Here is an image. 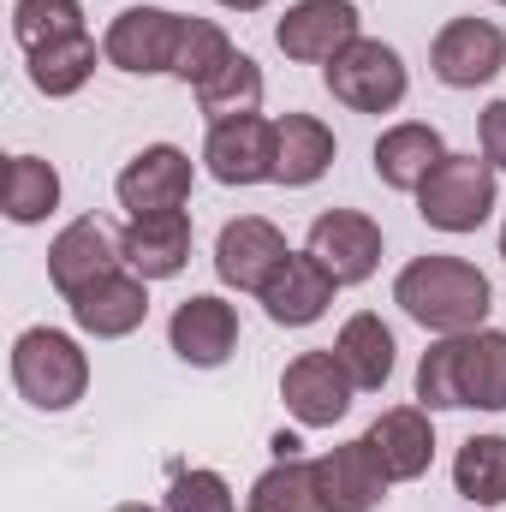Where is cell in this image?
<instances>
[{"instance_id": "obj_1", "label": "cell", "mask_w": 506, "mask_h": 512, "mask_svg": "<svg viewBox=\"0 0 506 512\" xmlns=\"http://www.w3.org/2000/svg\"><path fill=\"white\" fill-rule=\"evenodd\" d=\"M417 405L423 411H506V334H441L417 364Z\"/></svg>"}, {"instance_id": "obj_2", "label": "cell", "mask_w": 506, "mask_h": 512, "mask_svg": "<svg viewBox=\"0 0 506 512\" xmlns=\"http://www.w3.org/2000/svg\"><path fill=\"white\" fill-rule=\"evenodd\" d=\"M393 304L429 334H477L495 310V286L465 256H417L399 268Z\"/></svg>"}, {"instance_id": "obj_3", "label": "cell", "mask_w": 506, "mask_h": 512, "mask_svg": "<svg viewBox=\"0 0 506 512\" xmlns=\"http://www.w3.org/2000/svg\"><path fill=\"white\" fill-rule=\"evenodd\" d=\"M12 387L36 411H72L90 387V358L60 328H24L12 340Z\"/></svg>"}, {"instance_id": "obj_4", "label": "cell", "mask_w": 506, "mask_h": 512, "mask_svg": "<svg viewBox=\"0 0 506 512\" xmlns=\"http://www.w3.org/2000/svg\"><path fill=\"white\" fill-rule=\"evenodd\" d=\"M417 215L435 233H477L495 215V167L477 155H447L417 185Z\"/></svg>"}, {"instance_id": "obj_5", "label": "cell", "mask_w": 506, "mask_h": 512, "mask_svg": "<svg viewBox=\"0 0 506 512\" xmlns=\"http://www.w3.org/2000/svg\"><path fill=\"white\" fill-rule=\"evenodd\" d=\"M334 102H346L352 114H393L405 102V60L399 48H387L376 36H358L346 54H334L322 66Z\"/></svg>"}, {"instance_id": "obj_6", "label": "cell", "mask_w": 506, "mask_h": 512, "mask_svg": "<svg viewBox=\"0 0 506 512\" xmlns=\"http://www.w3.org/2000/svg\"><path fill=\"white\" fill-rule=\"evenodd\" d=\"M179 36H185V12H167V6H126L108 36H102V54L108 66H120L131 78H173V60H179Z\"/></svg>"}, {"instance_id": "obj_7", "label": "cell", "mask_w": 506, "mask_h": 512, "mask_svg": "<svg viewBox=\"0 0 506 512\" xmlns=\"http://www.w3.org/2000/svg\"><path fill=\"white\" fill-rule=\"evenodd\" d=\"M191 179H197V167H191V155L179 143H149L120 167L114 191H120V209H131V221H143V215L185 209L191 203Z\"/></svg>"}, {"instance_id": "obj_8", "label": "cell", "mask_w": 506, "mask_h": 512, "mask_svg": "<svg viewBox=\"0 0 506 512\" xmlns=\"http://www.w3.org/2000/svg\"><path fill=\"white\" fill-rule=\"evenodd\" d=\"M429 66L447 90L495 84L506 72V30L489 24V18H453V24H441V36L429 48Z\"/></svg>"}, {"instance_id": "obj_9", "label": "cell", "mask_w": 506, "mask_h": 512, "mask_svg": "<svg viewBox=\"0 0 506 512\" xmlns=\"http://www.w3.org/2000/svg\"><path fill=\"white\" fill-rule=\"evenodd\" d=\"M352 376H346V364L334 358V346L328 352H298L292 364H286V376H280V399H286V411L304 423V429H334L346 411H352Z\"/></svg>"}, {"instance_id": "obj_10", "label": "cell", "mask_w": 506, "mask_h": 512, "mask_svg": "<svg viewBox=\"0 0 506 512\" xmlns=\"http://www.w3.org/2000/svg\"><path fill=\"white\" fill-rule=\"evenodd\" d=\"M304 251L334 274V286H364L381 268V227L358 209H322L310 221Z\"/></svg>"}, {"instance_id": "obj_11", "label": "cell", "mask_w": 506, "mask_h": 512, "mask_svg": "<svg viewBox=\"0 0 506 512\" xmlns=\"http://www.w3.org/2000/svg\"><path fill=\"white\" fill-rule=\"evenodd\" d=\"M274 42L286 60L328 66L334 54H346L358 42V6L352 0H292L286 18L274 24Z\"/></svg>"}, {"instance_id": "obj_12", "label": "cell", "mask_w": 506, "mask_h": 512, "mask_svg": "<svg viewBox=\"0 0 506 512\" xmlns=\"http://www.w3.org/2000/svg\"><path fill=\"white\" fill-rule=\"evenodd\" d=\"M167 340L191 370H221L239 352V310L227 298H215V292H197V298H185L173 310Z\"/></svg>"}, {"instance_id": "obj_13", "label": "cell", "mask_w": 506, "mask_h": 512, "mask_svg": "<svg viewBox=\"0 0 506 512\" xmlns=\"http://www.w3.org/2000/svg\"><path fill=\"white\" fill-rule=\"evenodd\" d=\"M286 256H292V245H286V233H280L274 221L239 215V221H227L221 239H215V274H221L227 286H239V292H262Z\"/></svg>"}, {"instance_id": "obj_14", "label": "cell", "mask_w": 506, "mask_h": 512, "mask_svg": "<svg viewBox=\"0 0 506 512\" xmlns=\"http://www.w3.org/2000/svg\"><path fill=\"white\" fill-rule=\"evenodd\" d=\"M364 447H370V459L381 465L387 483H417L435 459V423L423 405H393L364 429Z\"/></svg>"}, {"instance_id": "obj_15", "label": "cell", "mask_w": 506, "mask_h": 512, "mask_svg": "<svg viewBox=\"0 0 506 512\" xmlns=\"http://www.w3.org/2000/svg\"><path fill=\"white\" fill-rule=\"evenodd\" d=\"M334 274L316 262L310 251H292L280 268H274V280L256 292L262 298V310H268V322L274 328H310V322H322L328 316V304H334Z\"/></svg>"}, {"instance_id": "obj_16", "label": "cell", "mask_w": 506, "mask_h": 512, "mask_svg": "<svg viewBox=\"0 0 506 512\" xmlns=\"http://www.w3.org/2000/svg\"><path fill=\"white\" fill-rule=\"evenodd\" d=\"M203 167H209V179H221V185H262V179H274V120L245 114V120L209 126Z\"/></svg>"}, {"instance_id": "obj_17", "label": "cell", "mask_w": 506, "mask_h": 512, "mask_svg": "<svg viewBox=\"0 0 506 512\" xmlns=\"http://www.w3.org/2000/svg\"><path fill=\"white\" fill-rule=\"evenodd\" d=\"M120 262H126V256H120V239H114L96 215H84V221L60 227V239L48 245V280H54L60 298H78L84 286H96V280L114 274Z\"/></svg>"}, {"instance_id": "obj_18", "label": "cell", "mask_w": 506, "mask_h": 512, "mask_svg": "<svg viewBox=\"0 0 506 512\" xmlns=\"http://www.w3.org/2000/svg\"><path fill=\"white\" fill-rule=\"evenodd\" d=\"M149 280H137L131 268H114V274H102L96 286H84L78 298H66L72 304V322L90 334V340H126L143 328V316H149V292H143Z\"/></svg>"}, {"instance_id": "obj_19", "label": "cell", "mask_w": 506, "mask_h": 512, "mask_svg": "<svg viewBox=\"0 0 506 512\" xmlns=\"http://www.w3.org/2000/svg\"><path fill=\"white\" fill-rule=\"evenodd\" d=\"M316 495H322V512H376L387 501V477L364 441H346L316 459Z\"/></svg>"}, {"instance_id": "obj_20", "label": "cell", "mask_w": 506, "mask_h": 512, "mask_svg": "<svg viewBox=\"0 0 506 512\" xmlns=\"http://www.w3.org/2000/svg\"><path fill=\"white\" fill-rule=\"evenodd\" d=\"M120 256L137 280H173L191 262V215L167 209V215H143L120 233Z\"/></svg>"}, {"instance_id": "obj_21", "label": "cell", "mask_w": 506, "mask_h": 512, "mask_svg": "<svg viewBox=\"0 0 506 512\" xmlns=\"http://www.w3.org/2000/svg\"><path fill=\"white\" fill-rule=\"evenodd\" d=\"M334 131L322 126L316 114H280L274 120V185L304 191L334 167Z\"/></svg>"}, {"instance_id": "obj_22", "label": "cell", "mask_w": 506, "mask_h": 512, "mask_svg": "<svg viewBox=\"0 0 506 512\" xmlns=\"http://www.w3.org/2000/svg\"><path fill=\"white\" fill-rule=\"evenodd\" d=\"M441 161H447V143L429 120H405L376 137V179L387 191H417Z\"/></svg>"}, {"instance_id": "obj_23", "label": "cell", "mask_w": 506, "mask_h": 512, "mask_svg": "<svg viewBox=\"0 0 506 512\" xmlns=\"http://www.w3.org/2000/svg\"><path fill=\"white\" fill-rule=\"evenodd\" d=\"M334 358L346 364V376H352L358 393H381L387 376H393V328L381 316H370V310L346 316V328L334 340Z\"/></svg>"}, {"instance_id": "obj_24", "label": "cell", "mask_w": 506, "mask_h": 512, "mask_svg": "<svg viewBox=\"0 0 506 512\" xmlns=\"http://www.w3.org/2000/svg\"><path fill=\"white\" fill-rule=\"evenodd\" d=\"M90 78H96V42H90V30L84 36H66V42H48V48H30V84L48 102L78 96Z\"/></svg>"}, {"instance_id": "obj_25", "label": "cell", "mask_w": 506, "mask_h": 512, "mask_svg": "<svg viewBox=\"0 0 506 512\" xmlns=\"http://www.w3.org/2000/svg\"><path fill=\"white\" fill-rule=\"evenodd\" d=\"M197 108H203L209 126L256 114V108H262V66H256L251 54H233L209 84H197Z\"/></svg>"}, {"instance_id": "obj_26", "label": "cell", "mask_w": 506, "mask_h": 512, "mask_svg": "<svg viewBox=\"0 0 506 512\" xmlns=\"http://www.w3.org/2000/svg\"><path fill=\"white\" fill-rule=\"evenodd\" d=\"M453 489L477 507H506V435H471L459 447Z\"/></svg>"}, {"instance_id": "obj_27", "label": "cell", "mask_w": 506, "mask_h": 512, "mask_svg": "<svg viewBox=\"0 0 506 512\" xmlns=\"http://www.w3.org/2000/svg\"><path fill=\"white\" fill-rule=\"evenodd\" d=\"M60 209V173L42 155H12L6 161V215L18 227H36Z\"/></svg>"}, {"instance_id": "obj_28", "label": "cell", "mask_w": 506, "mask_h": 512, "mask_svg": "<svg viewBox=\"0 0 506 512\" xmlns=\"http://www.w3.org/2000/svg\"><path fill=\"white\" fill-rule=\"evenodd\" d=\"M251 512H322V495H316V465L304 459H274L262 477L251 483Z\"/></svg>"}, {"instance_id": "obj_29", "label": "cell", "mask_w": 506, "mask_h": 512, "mask_svg": "<svg viewBox=\"0 0 506 512\" xmlns=\"http://www.w3.org/2000/svg\"><path fill=\"white\" fill-rule=\"evenodd\" d=\"M239 48L227 42V30L215 24V18H185V36H179V60H173V78L179 84H209L227 60H233Z\"/></svg>"}, {"instance_id": "obj_30", "label": "cell", "mask_w": 506, "mask_h": 512, "mask_svg": "<svg viewBox=\"0 0 506 512\" xmlns=\"http://www.w3.org/2000/svg\"><path fill=\"white\" fill-rule=\"evenodd\" d=\"M12 36L18 48H48V42H66V36H84V6L78 0H18L12 6Z\"/></svg>"}, {"instance_id": "obj_31", "label": "cell", "mask_w": 506, "mask_h": 512, "mask_svg": "<svg viewBox=\"0 0 506 512\" xmlns=\"http://www.w3.org/2000/svg\"><path fill=\"white\" fill-rule=\"evenodd\" d=\"M167 512H239V501L221 471H173Z\"/></svg>"}, {"instance_id": "obj_32", "label": "cell", "mask_w": 506, "mask_h": 512, "mask_svg": "<svg viewBox=\"0 0 506 512\" xmlns=\"http://www.w3.org/2000/svg\"><path fill=\"white\" fill-rule=\"evenodd\" d=\"M477 131H483V161H489L495 173H506V96H501V102H489V108H483V120H477Z\"/></svg>"}, {"instance_id": "obj_33", "label": "cell", "mask_w": 506, "mask_h": 512, "mask_svg": "<svg viewBox=\"0 0 506 512\" xmlns=\"http://www.w3.org/2000/svg\"><path fill=\"white\" fill-rule=\"evenodd\" d=\"M274 459H298V435H274Z\"/></svg>"}, {"instance_id": "obj_34", "label": "cell", "mask_w": 506, "mask_h": 512, "mask_svg": "<svg viewBox=\"0 0 506 512\" xmlns=\"http://www.w3.org/2000/svg\"><path fill=\"white\" fill-rule=\"evenodd\" d=\"M227 12H256V6H268V0H221Z\"/></svg>"}, {"instance_id": "obj_35", "label": "cell", "mask_w": 506, "mask_h": 512, "mask_svg": "<svg viewBox=\"0 0 506 512\" xmlns=\"http://www.w3.org/2000/svg\"><path fill=\"white\" fill-rule=\"evenodd\" d=\"M114 512H155V507H137V501H126V507H114Z\"/></svg>"}, {"instance_id": "obj_36", "label": "cell", "mask_w": 506, "mask_h": 512, "mask_svg": "<svg viewBox=\"0 0 506 512\" xmlns=\"http://www.w3.org/2000/svg\"><path fill=\"white\" fill-rule=\"evenodd\" d=\"M501 256H506V227H501Z\"/></svg>"}, {"instance_id": "obj_37", "label": "cell", "mask_w": 506, "mask_h": 512, "mask_svg": "<svg viewBox=\"0 0 506 512\" xmlns=\"http://www.w3.org/2000/svg\"><path fill=\"white\" fill-rule=\"evenodd\" d=\"M501 6H506V0H501Z\"/></svg>"}]
</instances>
